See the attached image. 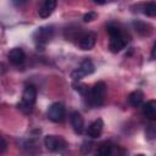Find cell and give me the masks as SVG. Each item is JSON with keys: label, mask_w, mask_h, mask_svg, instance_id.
Masks as SVG:
<instances>
[{"label": "cell", "mask_w": 156, "mask_h": 156, "mask_svg": "<svg viewBox=\"0 0 156 156\" xmlns=\"http://www.w3.org/2000/svg\"><path fill=\"white\" fill-rule=\"evenodd\" d=\"M87 94L89 98V104L93 106H101L106 96V84L104 82H98L89 91H87Z\"/></svg>", "instance_id": "cell-1"}, {"label": "cell", "mask_w": 156, "mask_h": 156, "mask_svg": "<svg viewBox=\"0 0 156 156\" xmlns=\"http://www.w3.org/2000/svg\"><path fill=\"white\" fill-rule=\"evenodd\" d=\"M37 100V89L33 85H27L22 94V101L18 104V107L21 110H26V112L32 111L34 104Z\"/></svg>", "instance_id": "cell-2"}, {"label": "cell", "mask_w": 156, "mask_h": 156, "mask_svg": "<svg viewBox=\"0 0 156 156\" xmlns=\"http://www.w3.org/2000/svg\"><path fill=\"white\" fill-rule=\"evenodd\" d=\"M94 71H95V66H94L93 61L89 58H85L84 61H82L79 67L71 73V78L73 80H80L83 77L94 73Z\"/></svg>", "instance_id": "cell-3"}, {"label": "cell", "mask_w": 156, "mask_h": 156, "mask_svg": "<svg viewBox=\"0 0 156 156\" xmlns=\"http://www.w3.org/2000/svg\"><path fill=\"white\" fill-rule=\"evenodd\" d=\"M44 145L46 146L48 150H50L52 152H60V151L65 150L67 146L65 139L62 136H57V135H46L44 138Z\"/></svg>", "instance_id": "cell-4"}, {"label": "cell", "mask_w": 156, "mask_h": 156, "mask_svg": "<svg viewBox=\"0 0 156 156\" xmlns=\"http://www.w3.org/2000/svg\"><path fill=\"white\" fill-rule=\"evenodd\" d=\"M65 113H66V108L61 102H54L49 110H48V117L50 121L58 123L65 118Z\"/></svg>", "instance_id": "cell-5"}, {"label": "cell", "mask_w": 156, "mask_h": 156, "mask_svg": "<svg viewBox=\"0 0 156 156\" xmlns=\"http://www.w3.org/2000/svg\"><path fill=\"white\" fill-rule=\"evenodd\" d=\"M54 35V29L50 26H45V27H40L35 30L34 33V40L37 41V44H46L48 41L51 40Z\"/></svg>", "instance_id": "cell-6"}, {"label": "cell", "mask_w": 156, "mask_h": 156, "mask_svg": "<svg viewBox=\"0 0 156 156\" xmlns=\"http://www.w3.org/2000/svg\"><path fill=\"white\" fill-rule=\"evenodd\" d=\"M127 43H128V39L123 32L115 37H110V50L112 52H119L122 49L126 48Z\"/></svg>", "instance_id": "cell-7"}, {"label": "cell", "mask_w": 156, "mask_h": 156, "mask_svg": "<svg viewBox=\"0 0 156 156\" xmlns=\"http://www.w3.org/2000/svg\"><path fill=\"white\" fill-rule=\"evenodd\" d=\"M95 41H96V35L91 32H87L79 37L78 45L82 50H91L95 45Z\"/></svg>", "instance_id": "cell-8"}, {"label": "cell", "mask_w": 156, "mask_h": 156, "mask_svg": "<svg viewBox=\"0 0 156 156\" xmlns=\"http://www.w3.org/2000/svg\"><path fill=\"white\" fill-rule=\"evenodd\" d=\"M102 129H104V121L101 118H98L89 124V127L87 129V134H88V136L95 139V138H99L101 135Z\"/></svg>", "instance_id": "cell-9"}, {"label": "cell", "mask_w": 156, "mask_h": 156, "mask_svg": "<svg viewBox=\"0 0 156 156\" xmlns=\"http://www.w3.org/2000/svg\"><path fill=\"white\" fill-rule=\"evenodd\" d=\"M71 124L77 134H82L84 132V118L78 111H73L71 113Z\"/></svg>", "instance_id": "cell-10"}, {"label": "cell", "mask_w": 156, "mask_h": 156, "mask_svg": "<svg viewBox=\"0 0 156 156\" xmlns=\"http://www.w3.org/2000/svg\"><path fill=\"white\" fill-rule=\"evenodd\" d=\"M7 57H9L10 62H11L12 65L20 66V65H22V63L24 62V60H26V54H24V51H23L21 48H15V49H12V50L9 52Z\"/></svg>", "instance_id": "cell-11"}, {"label": "cell", "mask_w": 156, "mask_h": 156, "mask_svg": "<svg viewBox=\"0 0 156 156\" xmlns=\"http://www.w3.org/2000/svg\"><path fill=\"white\" fill-rule=\"evenodd\" d=\"M56 5H57V0H44L41 7L39 9V16L41 18L49 17L54 12Z\"/></svg>", "instance_id": "cell-12"}, {"label": "cell", "mask_w": 156, "mask_h": 156, "mask_svg": "<svg viewBox=\"0 0 156 156\" xmlns=\"http://www.w3.org/2000/svg\"><path fill=\"white\" fill-rule=\"evenodd\" d=\"M143 115L150 121L156 119V101L155 100H150L143 105Z\"/></svg>", "instance_id": "cell-13"}, {"label": "cell", "mask_w": 156, "mask_h": 156, "mask_svg": "<svg viewBox=\"0 0 156 156\" xmlns=\"http://www.w3.org/2000/svg\"><path fill=\"white\" fill-rule=\"evenodd\" d=\"M128 101L129 104L133 106V107H139L143 105V101H144V93L141 90H134L129 94L128 96Z\"/></svg>", "instance_id": "cell-14"}, {"label": "cell", "mask_w": 156, "mask_h": 156, "mask_svg": "<svg viewBox=\"0 0 156 156\" xmlns=\"http://www.w3.org/2000/svg\"><path fill=\"white\" fill-rule=\"evenodd\" d=\"M133 26L135 28V32L139 33L140 35H149L152 29H151V26L145 23V22H141V21H134L133 22Z\"/></svg>", "instance_id": "cell-15"}, {"label": "cell", "mask_w": 156, "mask_h": 156, "mask_svg": "<svg viewBox=\"0 0 156 156\" xmlns=\"http://www.w3.org/2000/svg\"><path fill=\"white\" fill-rule=\"evenodd\" d=\"M144 15L149 16V17H155L156 16V2L155 1H149L144 5Z\"/></svg>", "instance_id": "cell-16"}, {"label": "cell", "mask_w": 156, "mask_h": 156, "mask_svg": "<svg viewBox=\"0 0 156 156\" xmlns=\"http://www.w3.org/2000/svg\"><path fill=\"white\" fill-rule=\"evenodd\" d=\"M112 144L110 143V141H105V143H102L100 146H99V149H98V154L100 155V156H108V155H111V152H112Z\"/></svg>", "instance_id": "cell-17"}, {"label": "cell", "mask_w": 156, "mask_h": 156, "mask_svg": "<svg viewBox=\"0 0 156 156\" xmlns=\"http://www.w3.org/2000/svg\"><path fill=\"white\" fill-rule=\"evenodd\" d=\"M73 88H74V90L79 91L80 94H87V91H88L87 85H85V84H80L79 80H74V83H73Z\"/></svg>", "instance_id": "cell-18"}, {"label": "cell", "mask_w": 156, "mask_h": 156, "mask_svg": "<svg viewBox=\"0 0 156 156\" xmlns=\"http://www.w3.org/2000/svg\"><path fill=\"white\" fill-rule=\"evenodd\" d=\"M96 17H98L96 12L90 11V12H88V13H85V15L83 16V21H84V22H91V21H94Z\"/></svg>", "instance_id": "cell-19"}, {"label": "cell", "mask_w": 156, "mask_h": 156, "mask_svg": "<svg viewBox=\"0 0 156 156\" xmlns=\"http://www.w3.org/2000/svg\"><path fill=\"white\" fill-rule=\"evenodd\" d=\"M7 150V143L4 139V136L0 135V154H4Z\"/></svg>", "instance_id": "cell-20"}, {"label": "cell", "mask_w": 156, "mask_h": 156, "mask_svg": "<svg viewBox=\"0 0 156 156\" xmlns=\"http://www.w3.org/2000/svg\"><path fill=\"white\" fill-rule=\"evenodd\" d=\"M27 1H28V0H12L13 5H15L16 7H22V6H24V5L27 4Z\"/></svg>", "instance_id": "cell-21"}, {"label": "cell", "mask_w": 156, "mask_h": 156, "mask_svg": "<svg viewBox=\"0 0 156 156\" xmlns=\"http://www.w3.org/2000/svg\"><path fill=\"white\" fill-rule=\"evenodd\" d=\"M155 49H156V44H154V46H152V49H151V60L155 58Z\"/></svg>", "instance_id": "cell-22"}, {"label": "cell", "mask_w": 156, "mask_h": 156, "mask_svg": "<svg viewBox=\"0 0 156 156\" xmlns=\"http://www.w3.org/2000/svg\"><path fill=\"white\" fill-rule=\"evenodd\" d=\"M94 1H95L96 4H104V2L106 1V0H94Z\"/></svg>", "instance_id": "cell-23"}]
</instances>
